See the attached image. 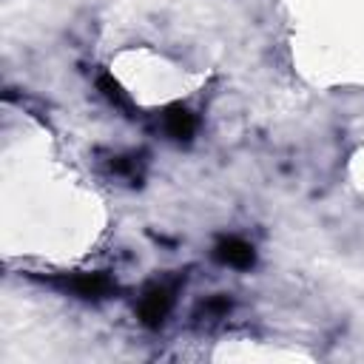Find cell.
I'll return each instance as SVG.
<instances>
[{"label":"cell","instance_id":"cell-1","mask_svg":"<svg viewBox=\"0 0 364 364\" xmlns=\"http://www.w3.org/2000/svg\"><path fill=\"white\" fill-rule=\"evenodd\" d=\"M171 304H173L171 290H165V287H151V290L139 299V307H136L139 321H142L145 327H159V324L165 321V316L171 313Z\"/></svg>","mask_w":364,"mask_h":364},{"label":"cell","instance_id":"cell-2","mask_svg":"<svg viewBox=\"0 0 364 364\" xmlns=\"http://www.w3.org/2000/svg\"><path fill=\"white\" fill-rule=\"evenodd\" d=\"M216 259L222 262V264H228V267H236V270H247V267H253V262H256V250H253V245H247L245 239H239V236H228V239H222L219 245H216Z\"/></svg>","mask_w":364,"mask_h":364},{"label":"cell","instance_id":"cell-3","mask_svg":"<svg viewBox=\"0 0 364 364\" xmlns=\"http://www.w3.org/2000/svg\"><path fill=\"white\" fill-rule=\"evenodd\" d=\"M71 293L82 296V299H102L111 293V279L105 273H77L71 282H68Z\"/></svg>","mask_w":364,"mask_h":364},{"label":"cell","instance_id":"cell-4","mask_svg":"<svg viewBox=\"0 0 364 364\" xmlns=\"http://www.w3.org/2000/svg\"><path fill=\"white\" fill-rule=\"evenodd\" d=\"M193 131H196V117H193L188 108L173 105V108L165 114V134H168L171 139L185 142V139L193 136Z\"/></svg>","mask_w":364,"mask_h":364},{"label":"cell","instance_id":"cell-5","mask_svg":"<svg viewBox=\"0 0 364 364\" xmlns=\"http://www.w3.org/2000/svg\"><path fill=\"white\" fill-rule=\"evenodd\" d=\"M228 310H230L228 296H213L202 304V316H208V318H222V316H228Z\"/></svg>","mask_w":364,"mask_h":364}]
</instances>
